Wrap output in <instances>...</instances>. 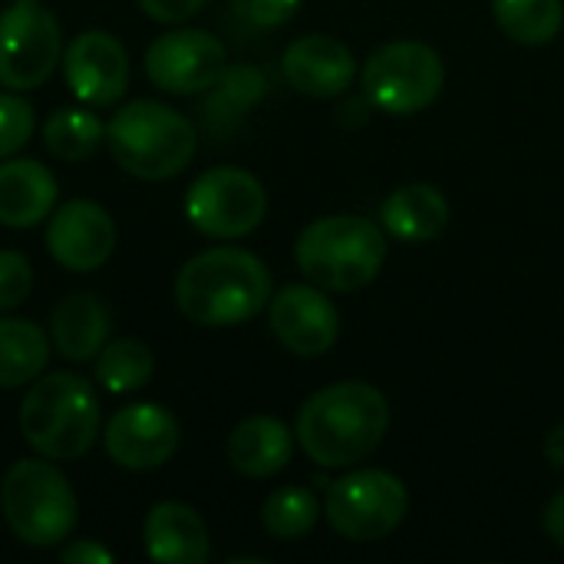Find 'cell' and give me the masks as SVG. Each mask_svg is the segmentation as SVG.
<instances>
[{
	"label": "cell",
	"mask_w": 564,
	"mask_h": 564,
	"mask_svg": "<svg viewBox=\"0 0 564 564\" xmlns=\"http://www.w3.org/2000/svg\"><path fill=\"white\" fill-rule=\"evenodd\" d=\"M387 426V397L364 380H340L301 406L294 436L317 466L344 469L367 459L383 443Z\"/></svg>",
	"instance_id": "obj_1"
},
{
	"label": "cell",
	"mask_w": 564,
	"mask_h": 564,
	"mask_svg": "<svg viewBox=\"0 0 564 564\" xmlns=\"http://www.w3.org/2000/svg\"><path fill=\"white\" fill-rule=\"evenodd\" d=\"M271 301V274L245 248H208L188 258L175 278V304L198 327H235Z\"/></svg>",
	"instance_id": "obj_2"
},
{
	"label": "cell",
	"mask_w": 564,
	"mask_h": 564,
	"mask_svg": "<svg viewBox=\"0 0 564 564\" xmlns=\"http://www.w3.org/2000/svg\"><path fill=\"white\" fill-rule=\"evenodd\" d=\"M96 387L76 373H40L20 403V433L26 446L53 463L83 459L99 436Z\"/></svg>",
	"instance_id": "obj_3"
},
{
	"label": "cell",
	"mask_w": 564,
	"mask_h": 564,
	"mask_svg": "<svg viewBox=\"0 0 564 564\" xmlns=\"http://www.w3.org/2000/svg\"><path fill=\"white\" fill-rule=\"evenodd\" d=\"M106 145L122 172L142 182H165L195 159L198 135L178 109L155 99H132L109 119Z\"/></svg>",
	"instance_id": "obj_4"
},
{
	"label": "cell",
	"mask_w": 564,
	"mask_h": 564,
	"mask_svg": "<svg viewBox=\"0 0 564 564\" xmlns=\"http://www.w3.org/2000/svg\"><path fill=\"white\" fill-rule=\"evenodd\" d=\"M294 258L311 284L350 294L367 288L380 274L387 261V238L383 228L370 218L327 215L311 221L297 235Z\"/></svg>",
	"instance_id": "obj_5"
},
{
	"label": "cell",
	"mask_w": 564,
	"mask_h": 564,
	"mask_svg": "<svg viewBox=\"0 0 564 564\" xmlns=\"http://www.w3.org/2000/svg\"><path fill=\"white\" fill-rule=\"evenodd\" d=\"M0 509L10 532L30 549L63 545L79 522V502L53 459H20L0 482Z\"/></svg>",
	"instance_id": "obj_6"
},
{
	"label": "cell",
	"mask_w": 564,
	"mask_h": 564,
	"mask_svg": "<svg viewBox=\"0 0 564 564\" xmlns=\"http://www.w3.org/2000/svg\"><path fill=\"white\" fill-rule=\"evenodd\" d=\"M446 83L443 56L423 40H393L380 46L360 73L364 96L387 116H416L436 102Z\"/></svg>",
	"instance_id": "obj_7"
},
{
	"label": "cell",
	"mask_w": 564,
	"mask_h": 564,
	"mask_svg": "<svg viewBox=\"0 0 564 564\" xmlns=\"http://www.w3.org/2000/svg\"><path fill=\"white\" fill-rule=\"evenodd\" d=\"M410 509V492L387 469H357L327 486L324 516L347 542H380L400 529Z\"/></svg>",
	"instance_id": "obj_8"
},
{
	"label": "cell",
	"mask_w": 564,
	"mask_h": 564,
	"mask_svg": "<svg viewBox=\"0 0 564 564\" xmlns=\"http://www.w3.org/2000/svg\"><path fill=\"white\" fill-rule=\"evenodd\" d=\"M268 215V192L248 172L218 165L202 172L185 192V218L205 238L231 241L251 235Z\"/></svg>",
	"instance_id": "obj_9"
},
{
	"label": "cell",
	"mask_w": 564,
	"mask_h": 564,
	"mask_svg": "<svg viewBox=\"0 0 564 564\" xmlns=\"http://www.w3.org/2000/svg\"><path fill=\"white\" fill-rule=\"evenodd\" d=\"M63 63L59 20L40 0H17L0 13V86L23 93L43 86Z\"/></svg>",
	"instance_id": "obj_10"
},
{
	"label": "cell",
	"mask_w": 564,
	"mask_h": 564,
	"mask_svg": "<svg viewBox=\"0 0 564 564\" xmlns=\"http://www.w3.org/2000/svg\"><path fill=\"white\" fill-rule=\"evenodd\" d=\"M225 69L228 56L221 40L198 26L169 30L145 50V76L172 96L205 93L221 79Z\"/></svg>",
	"instance_id": "obj_11"
},
{
	"label": "cell",
	"mask_w": 564,
	"mask_h": 564,
	"mask_svg": "<svg viewBox=\"0 0 564 564\" xmlns=\"http://www.w3.org/2000/svg\"><path fill=\"white\" fill-rule=\"evenodd\" d=\"M182 443L178 420L159 403H129L116 410L102 430L106 456L129 473H149L165 466Z\"/></svg>",
	"instance_id": "obj_12"
},
{
	"label": "cell",
	"mask_w": 564,
	"mask_h": 564,
	"mask_svg": "<svg viewBox=\"0 0 564 564\" xmlns=\"http://www.w3.org/2000/svg\"><path fill=\"white\" fill-rule=\"evenodd\" d=\"M271 334L294 357H321L340 337V314L317 284H288L268 301Z\"/></svg>",
	"instance_id": "obj_13"
},
{
	"label": "cell",
	"mask_w": 564,
	"mask_h": 564,
	"mask_svg": "<svg viewBox=\"0 0 564 564\" xmlns=\"http://www.w3.org/2000/svg\"><path fill=\"white\" fill-rule=\"evenodd\" d=\"M112 248H116V225L102 205L89 198H73L50 215L46 251L59 268L89 274L109 261Z\"/></svg>",
	"instance_id": "obj_14"
},
{
	"label": "cell",
	"mask_w": 564,
	"mask_h": 564,
	"mask_svg": "<svg viewBox=\"0 0 564 564\" xmlns=\"http://www.w3.org/2000/svg\"><path fill=\"white\" fill-rule=\"evenodd\" d=\"M63 76L86 106H112L129 89V53L106 30H86L63 50Z\"/></svg>",
	"instance_id": "obj_15"
},
{
	"label": "cell",
	"mask_w": 564,
	"mask_h": 564,
	"mask_svg": "<svg viewBox=\"0 0 564 564\" xmlns=\"http://www.w3.org/2000/svg\"><path fill=\"white\" fill-rule=\"evenodd\" d=\"M281 69L297 93L314 99H334L350 89L357 76V59L344 40L327 33H307L284 50Z\"/></svg>",
	"instance_id": "obj_16"
},
{
	"label": "cell",
	"mask_w": 564,
	"mask_h": 564,
	"mask_svg": "<svg viewBox=\"0 0 564 564\" xmlns=\"http://www.w3.org/2000/svg\"><path fill=\"white\" fill-rule=\"evenodd\" d=\"M145 555L159 564H205L212 555L208 525L185 502H159L142 525Z\"/></svg>",
	"instance_id": "obj_17"
},
{
	"label": "cell",
	"mask_w": 564,
	"mask_h": 564,
	"mask_svg": "<svg viewBox=\"0 0 564 564\" xmlns=\"http://www.w3.org/2000/svg\"><path fill=\"white\" fill-rule=\"evenodd\" d=\"M59 185L53 172L36 159L0 162V225L33 228L50 218Z\"/></svg>",
	"instance_id": "obj_18"
},
{
	"label": "cell",
	"mask_w": 564,
	"mask_h": 564,
	"mask_svg": "<svg viewBox=\"0 0 564 564\" xmlns=\"http://www.w3.org/2000/svg\"><path fill=\"white\" fill-rule=\"evenodd\" d=\"M109 334H112V317H109L106 304L89 291L66 294L50 314L53 347L59 357H66L73 364L93 360L109 344Z\"/></svg>",
	"instance_id": "obj_19"
},
{
	"label": "cell",
	"mask_w": 564,
	"mask_h": 564,
	"mask_svg": "<svg viewBox=\"0 0 564 564\" xmlns=\"http://www.w3.org/2000/svg\"><path fill=\"white\" fill-rule=\"evenodd\" d=\"M294 456V433L274 416H248L228 436V463L248 479L278 476Z\"/></svg>",
	"instance_id": "obj_20"
},
{
	"label": "cell",
	"mask_w": 564,
	"mask_h": 564,
	"mask_svg": "<svg viewBox=\"0 0 564 564\" xmlns=\"http://www.w3.org/2000/svg\"><path fill=\"white\" fill-rule=\"evenodd\" d=\"M446 225H449L446 195L423 182L390 192L387 202L380 205V228L410 245L433 241L436 235H443Z\"/></svg>",
	"instance_id": "obj_21"
},
{
	"label": "cell",
	"mask_w": 564,
	"mask_h": 564,
	"mask_svg": "<svg viewBox=\"0 0 564 564\" xmlns=\"http://www.w3.org/2000/svg\"><path fill=\"white\" fill-rule=\"evenodd\" d=\"M50 360V337L40 324L23 317L0 321V387L17 390L33 383Z\"/></svg>",
	"instance_id": "obj_22"
},
{
	"label": "cell",
	"mask_w": 564,
	"mask_h": 564,
	"mask_svg": "<svg viewBox=\"0 0 564 564\" xmlns=\"http://www.w3.org/2000/svg\"><path fill=\"white\" fill-rule=\"evenodd\" d=\"M496 23L522 46H545L564 26L562 0H492Z\"/></svg>",
	"instance_id": "obj_23"
},
{
	"label": "cell",
	"mask_w": 564,
	"mask_h": 564,
	"mask_svg": "<svg viewBox=\"0 0 564 564\" xmlns=\"http://www.w3.org/2000/svg\"><path fill=\"white\" fill-rule=\"evenodd\" d=\"M106 139V126L89 109H56L43 126V145L53 159L83 162L96 155Z\"/></svg>",
	"instance_id": "obj_24"
},
{
	"label": "cell",
	"mask_w": 564,
	"mask_h": 564,
	"mask_svg": "<svg viewBox=\"0 0 564 564\" xmlns=\"http://www.w3.org/2000/svg\"><path fill=\"white\" fill-rule=\"evenodd\" d=\"M155 373V357L142 340H112L96 354V383L109 393H132Z\"/></svg>",
	"instance_id": "obj_25"
},
{
	"label": "cell",
	"mask_w": 564,
	"mask_h": 564,
	"mask_svg": "<svg viewBox=\"0 0 564 564\" xmlns=\"http://www.w3.org/2000/svg\"><path fill=\"white\" fill-rule=\"evenodd\" d=\"M321 502L311 489L304 486H284L278 492L268 496L264 509H261V522H264V532L271 539H281V542H297L304 539L317 519H321Z\"/></svg>",
	"instance_id": "obj_26"
},
{
	"label": "cell",
	"mask_w": 564,
	"mask_h": 564,
	"mask_svg": "<svg viewBox=\"0 0 564 564\" xmlns=\"http://www.w3.org/2000/svg\"><path fill=\"white\" fill-rule=\"evenodd\" d=\"M33 135V106L17 93H0V159L17 155Z\"/></svg>",
	"instance_id": "obj_27"
},
{
	"label": "cell",
	"mask_w": 564,
	"mask_h": 564,
	"mask_svg": "<svg viewBox=\"0 0 564 564\" xmlns=\"http://www.w3.org/2000/svg\"><path fill=\"white\" fill-rule=\"evenodd\" d=\"M33 288L30 261L20 251H0V311H13Z\"/></svg>",
	"instance_id": "obj_28"
},
{
	"label": "cell",
	"mask_w": 564,
	"mask_h": 564,
	"mask_svg": "<svg viewBox=\"0 0 564 564\" xmlns=\"http://www.w3.org/2000/svg\"><path fill=\"white\" fill-rule=\"evenodd\" d=\"M301 10V0H245V13L254 26L274 30Z\"/></svg>",
	"instance_id": "obj_29"
},
{
	"label": "cell",
	"mask_w": 564,
	"mask_h": 564,
	"mask_svg": "<svg viewBox=\"0 0 564 564\" xmlns=\"http://www.w3.org/2000/svg\"><path fill=\"white\" fill-rule=\"evenodd\" d=\"M208 0H139L142 13L159 23H185L192 20Z\"/></svg>",
	"instance_id": "obj_30"
},
{
	"label": "cell",
	"mask_w": 564,
	"mask_h": 564,
	"mask_svg": "<svg viewBox=\"0 0 564 564\" xmlns=\"http://www.w3.org/2000/svg\"><path fill=\"white\" fill-rule=\"evenodd\" d=\"M63 562L66 564H112V552L109 549H102L99 542H93V539H79V542H69L66 549H63Z\"/></svg>",
	"instance_id": "obj_31"
},
{
	"label": "cell",
	"mask_w": 564,
	"mask_h": 564,
	"mask_svg": "<svg viewBox=\"0 0 564 564\" xmlns=\"http://www.w3.org/2000/svg\"><path fill=\"white\" fill-rule=\"evenodd\" d=\"M545 532L558 549H564V492H558L545 509Z\"/></svg>",
	"instance_id": "obj_32"
},
{
	"label": "cell",
	"mask_w": 564,
	"mask_h": 564,
	"mask_svg": "<svg viewBox=\"0 0 564 564\" xmlns=\"http://www.w3.org/2000/svg\"><path fill=\"white\" fill-rule=\"evenodd\" d=\"M545 456L555 469H564V423H558L549 436H545Z\"/></svg>",
	"instance_id": "obj_33"
}]
</instances>
